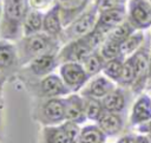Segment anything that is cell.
<instances>
[{
	"mask_svg": "<svg viewBox=\"0 0 151 143\" xmlns=\"http://www.w3.org/2000/svg\"><path fill=\"white\" fill-rule=\"evenodd\" d=\"M150 84H151V51H150V60H149V85Z\"/></svg>",
	"mask_w": 151,
	"mask_h": 143,
	"instance_id": "cell-35",
	"label": "cell"
},
{
	"mask_svg": "<svg viewBox=\"0 0 151 143\" xmlns=\"http://www.w3.org/2000/svg\"><path fill=\"white\" fill-rule=\"evenodd\" d=\"M146 91H151V84L147 86V89H146Z\"/></svg>",
	"mask_w": 151,
	"mask_h": 143,
	"instance_id": "cell-38",
	"label": "cell"
},
{
	"mask_svg": "<svg viewBox=\"0 0 151 143\" xmlns=\"http://www.w3.org/2000/svg\"><path fill=\"white\" fill-rule=\"evenodd\" d=\"M134 31H137V30H134V27H133L127 20H125L124 22H122L120 25H118L116 28H113V30L109 33V35L106 37V39H109V40H111V41H113V43H116V44H118V45L122 46V44H123Z\"/></svg>",
	"mask_w": 151,
	"mask_h": 143,
	"instance_id": "cell-26",
	"label": "cell"
},
{
	"mask_svg": "<svg viewBox=\"0 0 151 143\" xmlns=\"http://www.w3.org/2000/svg\"><path fill=\"white\" fill-rule=\"evenodd\" d=\"M150 51H151V34L146 33V39L143 45L130 56L134 70H136V82L131 87L132 95H140L145 92L149 85V60H150Z\"/></svg>",
	"mask_w": 151,
	"mask_h": 143,
	"instance_id": "cell-5",
	"label": "cell"
},
{
	"mask_svg": "<svg viewBox=\"0 0 151 143\" xmlns=\"http://www.w3.org/2000/svg\"><path fill=\"white\" fill-rule=\"evenodd\" d=\"M7 78L0 73V143L2 142V130H4V123H2V111H4V86Z\"/></svg>",
	"mask_w": 151,
	"mask_h": 143,
	"instance_id": "cell-30",
	"label": "cell"
},
{
	"mask_svg": "<svg viewBox=\"0 0 151 143\" xmlns=\"http://www.w3.org/2000/svg\"><path fill=\"white\" fill-rule=\"evenodd\" d=\"M137 130L140 132V135L147 137L151 141V119L145 122V123H142V124L137 125Z\"/></svg>",
	"mask_w": 151,
	"mask_h": 143,
	"instance_id": "cell-32",
	"label": "cell"
},
{
	"mask_svg": "<svg viewBox=\"0 0 151 143\" xmlns=\"http://www.w3.org/2000/svg\"><path fill=\"white\" fill-rule=\"evenodd\" d=\"M40 143H68V137L64 125L41 126Z\"/></svg>",
	"mask_w": 151,
	"mask_h": 143,
	"instance_id": "cell-21",
	"label": "cell"
},
{
	"mask_svg": "<svg viewBox=\"0 0 151 143\" xmlns=\"http://www.w3.org/2000/svg\"><path fill=\"white\" fill-rule=\"evenodd\" d=\"M134 143H151V141L143 135H138L134 138Z\"/></svg>",
	"mask_w": 151,
	"mask_h": 143,
	"instance_id": "cell-34",
	"label": "cell"
},
{
	"mask_svg": "<svg viewBox=\"0 0 151 143\" xmlns=\"http://www.w3.org/2000/svg\"><path fill=\"white\" fill-rule=\"evenodd\" d=\"M1 20H2V0H0V25H1Z\"/></svg>",
	"mask_w": 151,
	"mask_h": 143,
	"instance_id": "cell-36",
	"label": "cell"
},
{
	"mask_svg": "<svg viewBox=\"0 0 151 143\" xmlns=\"http://www.w3.org/2000/svg\"><path fill=\"white\" fill-rule=\"evenodd\" d=\"M96 124L106 136H117L123 131L125 121L123 113L104 111L100 118L96 122Z\"/></svg>",
	"mask_w": 151,
	"mask_h": 143,
	"instance_id": "cell-19",
	"label": "cell"
},
{
	"mask_svg": "<svg viewBox=\"0 0 151 143\" xmlns=\"http://www.w3.org/2000/svg\"><path fill=\"white\" fill-rule=\"evenodd\" d=\"M105 143H106V142H105Z\"/></svg>",
	"mask_w": 151,
	"mask_h": 143,
	"instance_id": "cell-39",
	"label": "cell"
},
{
	"mask_svg": "<svg viewBox=\"0 0 151 143\" xmlns=\"http://www.w3.org/2000/svg\"><path fill=\"white\" fill-rule=\"evenodd\" d=\"M136 78H137V74H136L133 63H132L131 58L127 57V58H125L124 66H123V72H122L120 79H119L117 85L120 86V87L131 90V87L133 86V84L136 82Z\"/></svg>",
	"mask_w": 151,
	"mask_h": 143,
	"instance_id": "cell-27",
	"label": "cell"
},
{
	"mask_svg": "<svg viewBox=\"0 0 151 143\" xmlns=\"http://www.w3.org/2000/svg\"><path fill=\"white\" fill-rule=\"evenodd\" d=\"M150 1H151V0H150Z\"/></svg>",
	"mask_w": 151,
	"mask_h": 143,
	"instance_id": "cell-40",
	"label": "cell"
},
{
	"mask_svg": "<svg viewBox=\"0 0 151 143\" xmlns=\"http://www.w3.org/2000/svg\"><path fill=\"white\" fill-rule=\"evenodd\" d=\"M134 138L136 136H132V135H125V136H122L117 143H134Z\"/></svg>",
	"mask_w": 151,
	"mask_h": 143,
	"instance_id": "cell-33",
	"label": "cell"
},
{
	"mask_svg": "<svg viewBox=\"0 0 151 143\" xmlns=\"http://www.w3.org/2000/svg\"><path fill=\"white\" fill-rule=\"evenodd\" d=\"M59 76L71 91V93H77L83 90V87L90 80V76L84 70L80 63H64L59 66Z\"/></svg>",
	"mask_w": 151,
	"mask_h": 143,
	"instance_id": "cell-10",
	"label": "cell"
},
{
	"mask_svg": "<svg viewBox=\"0 0 151 143\" xmlns=\"http://www.w3.org/2000/svg\"><path fill=\"white\" fill-rule=\"evenodd\" d=\"M125 20H126V5L99 13L94 28L107 37L113 28H116Z\"/></svg>",
	"mask_w": 151,
	"mask_h": 143,
	"instance_id": "cell-13",
	"label": "cell"
},
{
	"mask_svg": "<svg viewBox=\"0 0 151 143\" xmlns=\"http://www.w3.org/2000/svg\"><path fill=\"white\" fill-rule=\"evenodd\" d=\"M106 137L97 124H87L80 128L78 143H105Z\"/></svg>",
	"mask_w": 151,
	"mask_h": 143,
	"instance_id": "cell-22",
	"label": "cell"
},
{
	"mask_svg": "<svg viewBox=\"0 0 151 143\" xmlns=\"http://www.w3.org/2000/svg\"><path fill=\"white\" fill-rule=\"evenodd\" d=\"M55 4V0H29V5L32 9L35 11H41L45 8H50Z\"/></svg>",
	"mask_w": 151,
	"mask_h": 143,
	"instance_id": "cell-31",
	"label": "cell"
},
{
	"mask_svg": "<svg viewBox=\"0 0 151 143\" xmlns=\"http://www.w3.org/2000/svg\"><path fill=\"white\" fill-rule=\"evenodd\" d=\"M42 24L44 13H41V11L31 9L22 24V37L42 32Z\"/></svg>",
	"mask_w": 151,
	"mask_h": 143,
	"instance_id": "cell-20",
	"label": "cell"
},
{
	"mask_svg": "<svg viewBox=\"0 0 151 143\" xmlns=\"http://www.w3.org/2000/svg\"><path fill=\"white\" fill-rule=\"evenodd\" d=\"M99 52L105 60H110V59H113L116 57L122 56L120 54V45H118V44H116L109 39L104 40V43L99 47Z\"/></svg>",
	"mask_w": 151,
	"mask_h": 143,
	"instance_id": "cell-29",
	"label": "cell"
},
{
	"mask_svg": "<svg viewBox=\"0 0 151 143\" xmlns=\"http://www.w3.org/2000/svg\"><path fill=\"white\" fill-rule=\"evenodd\" d=\"M42 32L60 40L61 34L64 32V25H63V20H61L60 8L57 4L51 6L46 11V13H44Z\"/></svg>",
	"mask_w": 151,
	"mask_h": 143,
	"instance_id": "cell-18",
	"label": "cell"
},
{
	"mask_svg": "<svg viewBox=\"0 0 151 143\" xmlns=\"http://www.w3.org/2000/svg\"><path fill=\"white\" fill-rule=\"evenodd\" d=\"M84 103H85V113H86L87 119L97 122L103 115V112L105 111L101 99H97L92 97H84Z\"/></svg>",
	"mask_w": 151,
	"mask_h": 143,
	"instance_id": "cell-28",
	"label": "cell"
},
{
	"mask_svg": "<svg viewBox=\"0 0 151 143\" xmlns=\"http://www.w3.org/2000/svg\"><path fill=\"white\" fill-rule=\"evenodd\" d=\"M99 17V12L97 7L92 4L85 12H83L80 15H78L68 26L64 28V32L61 34L60 41L61 44L70 43L72 40L79 39L86 34H88L96 26L97 20Z\"/></svg>",
	"mask_w": 151,
	"mask_h": 143,
	"instance_id": "cell-6",
	"label": "cell"
},
{
	"mask_svg": "<svg viewBox=\"0 0 151 143\" xmlns=\"http://www.w3.org/2000/svg\"><path fill=\"white\" fill-rule=\"evenodd\" d=\"M151 119V97L149 93L143 92L138 95L131 106L129 123L132 126H137Z\"/></svg>",
	"mask_w": 151,
	"mask_h": 143,
	"instance_id": "cell-15",
	"label": "cell"
},
{
	"mask_svg": "<svg viewBox=\"0 0 151 143\" xmlns=\"http://www.w3.org/2000/svg\"><path fill=\"white\" fill-rule=\"evenodd\" d=\"M32 118L41 126H57L65 122V99L34 98L32 104Z\"/></svg>",
	"mask_w": 151,
	"mask_h": 143,
	"instance_id": "cell-3",
	"label": "cell"
},
{
	"mask_svg": "<svg viewBox=\"0 0 151 143\" xmlns=\"http://www.w3.org/2000/svg\"><path fill=\"white\" fill-rule=\"evenodd\" d=\"M33 98H57L66 97L71 93L60 76L51 73L42 78L18 77Z\"/></svg>",
	"mask_w": 151,
	"mask_h": 143,
	"instance_id": "cell-4",
	"label": "cell"
},
{
	"mask_svg": "<svg viewBox=\"0 0 151 143\" xmlns=\"http://www.w3.org/2000/svg\"><path fill=\"white\" fill-rule=\"evenodd\" d=\"M94 51L97 50H94L88 44L85 37H81L79 39L64 44L61 48L59 50L57 58L60 65L64 63H80L81 64L85 60V58Z\"/></svg>",
	"mask_w": 151,
	"mask_h": 143,
	"instance_id": "cell-9",
	"label": "cell"
},
{
	"mask_svg": "<svg viewBox=\"0 0 151 143\" xmlns=\"http://www.w3.org/2000/svg\"><path fill=\"white\" fill-rule=\"evenodd\" d=\"M146 33L144 31H134L120 46V54L125 58L133 54L145 41Z\"/></svg>",
	"mask_w": 151,
	"mask_h": 143,
	"instance_id": "cell-24",
	"label": "cell"
},
{
	"mask_svg": "<svg viewBox=\"0 0 151 143\" xmlns=\"http://www.w3.org/2000/svg\"><path fill=\"white\" fill-rule=\"evenodd\" d=\"M60 66L57 54H44L40 57L34 58L27 65L22 66L17 77H25V78H42L46 77Z\"/></svg>",
	"mask_w": 151,
	"mask_h": 143,
	"instance_id": "cell-8",
	"label": "cell"
},
{
	"mask_svg": "<svg viewBox=\"0 0 151 143\" xmlns=\"http://www.w3.org/2000/svg\"><path fill=\"white\" fill-rule=\"evenodd\" d=\"M18 54L21 67L27 65L31 60L44 54H58L61 48V41L44 32L21 37L17 43Z\"/></svg>",
	"mask_w": 151,
	"mask_h": 143,
	"instance_id": "cell-2",
	"label": "cell"
},
{
	"mask_svg": "<svg viewBox=\"0 0 151 143\" xmlns=\"http://www.w3.org/2000/svg\"><path fill=\"white\" fill-rule=\"evenodd\" d=\"M21 69L17 44L6 39L0 40V73L7 79L17 76Z\"/></svg>",
	"mask_w": 151,
	"mask_h": 143,
	"instance_id": "cell-11",
	"label": "cell"
},
{
	"mask_svg": "<svg viewBox=\"0 0 151 143\" xmlns=\"http://www.w3.org/2000/svg\"><path fill=\"white\" fill-rule=\"evenodd\" d=\"M126 20L137 31L151 28V1L150 0H127Z\"/></svg>",
	"mask_w": 151,
	"mask_h": 143,
	"instance_id": "cell-7",
	"label": "cell"
},
{
	"mask_svg": "<svg viewBox=\"0 0 151 143\" xmlns=\"http://www.w3.org/2000/svg\"><path fill=\"white\" fill-rule=\"evenodd\" d=\"M117 87V84L109 79L103 73L97 74L87 82V84L83 87L80 91V95L84 97H92L97 99H103L105 96H107L111 91H113Z\"/></svg>",
	"mask_w": 151,
	"mask_h": 143,
	"instance_id": "cell-12",
	"label": "cell"
},
{
	"mask_svg": "<svg viewBox=\"0 0 151 143\" xmlns=\"http://www.w3.org/2000/svg\"><path fill=\"white\" fill-rule=\"evenodd\" d=\"M55 4L60 8L64 28L92 5L91 0H55Z\"/></svg>",
	"mask_w": 151,
	"mask_h": 143,
	"instance_id": "cell-16",
	"label": "cell"
},
{
	"mask_svg": "<svg viewBox=\"0 0 151 143\" xmlns=\"http://www.w3.org/2000/svg\"><path fill=\"white\" fill-rule=\"evenodd\" d=\"M122 4H124V5H126V2H127V0H119Z\"/></svg>",
	"mask_w": 151,
	"mask_h": 143,
	"instance_id": "cell-37",
	"label": "cell"
},
{
	"mask_svg": "<svg viewBox=\"0 0 151 143\" xmlns=\"http://www.w3.org/2000/svg\"><path fill=\"white\" fill-rule=\"evenodd\" d=\"M130 93H132L131 90L124 89V87H120L117 85V87L113 91H111L107 96H105L101 99L104 110L110 111V112L123 113L129 104Z\"/></svg>",
	"mask_w": 151,
	"mask_h": 143,
	"instance_id": "cell-17",
	"label": "cell"
},
{
	"mask_svg": "<svg viewBox=\"0 0 151 143\" xmlns=\"http://www.w3.org/2000/svg\"><path fill=\"white\" fill-rule=\"evenodd\" d=\"M65 99V121L76 123L78 125L84 124L87 121L85 113L84 97L80 93H70L64 97Z\"/></svg>",
	"mask_w": 151,
	"mask_h": 143,
	"instance_id": "cell-14",
	"label": "cell"
},
{
	"mask_svg": "<svg viewBox=\"0 0 151 143\" xmlns=\"http://www.w3.org/2000/svg\"><path fill=\"white\" fill-rule=\"evenodd\" d=\"M124 61H125V57H123V56L106 60L101 73L104 76H106L109 79H111L112 82H114L116 84H118L120 76H122V72H123Z\"/></svg>",
	"mask_w": 151,
	"mask_h": 143,
	"instance_id": "cell-25",
	"label": "cell"
},
{
	"mask_svg": "<svg viewBox=\"0 0 151 143\" xmlns=\"http://www.w3.org/2000/svg\"><path fill=\"white\" fill-rule=\"evenodd\" d=\"M29 11V0H2L1 39L17 43L22 37V24Z\"/></svg>",
	"mask_w": 151,
	"mask_h": 143,
	"instance_id": "cell-1",
	"label": "cell"
},
{
	"mask_svg": "<svg viewBox=\"0 0 151 143\" xmlns=\"http://www.w3.org/2000/svg\"><path fill=\"white\" fill-rule=\"evenodd\" d=\"M105 63H106V60L100 54L99 50H97V51L92 52L90 56H87L85 58V60L81 63V65H83L84 70L86 71V73L90 76V78H92L103 72Z\"/></svg>",
	"mask_w": 151,
	"mask_h": 143,
	"instance_id": "cell-23",
	"label": "cell"
}]
</instances>
